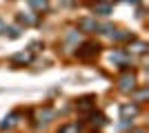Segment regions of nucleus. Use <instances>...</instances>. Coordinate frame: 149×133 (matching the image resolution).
Wrapping results in <instances>:
<instances>
[{"mask_svg":"<svg viewBox=\"0 0 149 133\" xmlns=\"http://www.w3.org/2000/svg\"><path fill=\"white\" fill-rule=\"evenodd\" d=\"M29 53H20V56H16V58H13V62H29Z\"/></svg>","mask_w":149,"mask_h":133,"instance_id":"1","label":"nucleus"},{"mask_svg":"<svg viewBox=\"0 0 149 133\" xmlns=\"http://www.w3.org/2000/svg\"><path fill=\"white\" fill-rule=\"evenodd\" d=\"M31 2H33L36 7H40V9H45V7H47V0H31Z\"/></svg>","mask_w":149,"mask_h":133,"instance_id":"2","label":"nucleus"}]
</instances>
